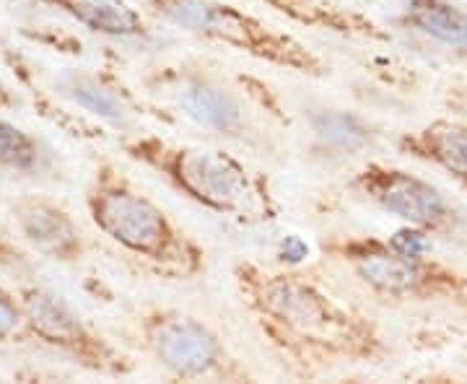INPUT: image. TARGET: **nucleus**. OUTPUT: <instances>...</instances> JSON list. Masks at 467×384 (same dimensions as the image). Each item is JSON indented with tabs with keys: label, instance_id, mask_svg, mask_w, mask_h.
I'll return each instance as SVG.
<instances>
[{
	"label": "nucleus",
	"instance_id": "obj_1",
	"mask_svg": "<svg viewBox=\"0 0 467 384\" xmlns=\"http://www.w3.org/2000/svg\"><path fill=\"white\" fill-rule=\"evenodd\" d=\"M232 278L254 327L296 374L384 364L392 356L389 337L374 319L335 299L296 267L239 260Z\"/></svg>",
	"mask_w": 467,
	"mask_h": 384
},
{
	"label": "nucleus",
	"instance_id": "obj_2",
	"mask_svg": "<svg viewBox=\"0 0 467 384\" xmlns=\"http://www.w3.org/2000/svg\"><path fill=\"white\" fill-rule=\"evenodd\" d=\"M119 150L140 167L156 171L182 198L221 218L244 226L273 223L281 205L263 171L223 149L180 143L159 133H130Z\"/></svg>",
	"mask_w": 467,
	"mask_h": 384
},
{
	"label": "nucleus",
	"instance_id": "obj_3",
	"mask_svg": "<svg viewBox=\"0 0 467 384\" xmlns=\"http://www.w3.org/2000/svg\"><path fill=\"white\" fill-rule=\"evenodd\" d=\"M86 213L94 229L122 252L171 281H192L208 267V252L167 211L104 159L86 184Z\"/></svg>",
	"mask_w": 467,
	"mask_h": 384
},
{
	"label": "nucleus",
	"instance_id": "obj_4",
	"mask_svg": "<svg viewBox=\"0 0 467 384\" xmlns=\"http://www.w3.org/2000/svg\"><path fill=\"white\" fill-rule=\"evenodd\" d=\"M143 84L201 130L236 143L252 146L260 138L254 112L285 125V115L265 84L244 76L229 78L195 60L156 67Z\"/></svg>",
	"mask_w": 467,
	"mask_h": 384
},
{
	"label": "nucleus",
	"instance_id": "obj_5",
	"mask_svg": "<svg viewBox=\"0 0 467 384\" xmlns=\"http://www.w3.org/2000/svg\"><path fill=\"white\" fill-rule=\"evenodd\" d=\"M150 16L177 26L211 45H223L270 67H281L304 78H327L330 63L265 18L254 16L229 0H140Z\"/></svg>",
	"mask_w": 467,
	"mask_h": 384
},
{
	"label": "nucleus",
	"instance_id": "obj_6",
	"mask_svg": "<svg viewBox=\"0 0 467 384\" xmlns=\"http://www.w3.org/2000/svg\"><path fill=\"white\" fill-rule=\"evenodd\" d=\"M322 252L348 267L374 296L400 304H447L467 315V273L431 254H408L371 234L333 236Z\"/></svg>",
	"mask_w": 467,
	"mask_h": 384
},
{
	"label": "nucleus",
	"instance_id": "obj_7",
	"mask_svg": "<svg viewBox=\"0 0 467 384\" xmlns=\"http://www.w3.org/2000/svg\"><path fill=\"white\" fill-rule=\"evenodd\" d=\"M140 348L182 382H254L244 361L201 317L153 304L135 319Z\"/></svg>",
	"mask_w": 467,
	"mask_h": 384
},
{
	"label": "nucleus",
	"instance_id": "obj_8",
	"mask_svg": "<svg viewBox=\"0 0 467 384\" xmlns=\"http://www.w3.org/2000/svg\"><path fill=\"white\" fill-rule=\"evenodd\" d=\"M16 291L26 315L32 346L57 353L97 377L122 379L133 374V358L94 325H88L84 315L76 312L60 294L34 281H21Z\"/></svg>",
	"mask_w": 467,
	"mask_h": 384
},
{
	"label": "nucleus",
	"instance_id": "obj_9",
	"mask_svg": "<svg viewBox=\"0 0 467 384\" xmlns=\"http://www.w3.org/2000/svg\"><path fill=\"white\" fill-rule=\"evenodd\" d=\"M348 187L371 202L384 216L398 218L405 226L423 229L434 239L457 242L467 232L462 211L431 180L410 169L368 161L348 180Z\"/></svg>",
	"mask_w": 467,
	"mask_h": 384
},
{
	"label": "nucleus",
	"instance_id": "obj_10",
	"mask_svg": "<svg viewBox=\"0 0 467 384\" xmlns=\"http://www.w3.org/2000/svg\"><path fill=\"white\" fill-rule=\"evenodd\" d=\"M5 208L29 252L57 265H84L91 242L66 202L45 192H21Z\"/></svg>",
	"mask_w": 467,
	"mask_h": 384
},
{
	"label": "nucleus",
	"instance_id": "obj_11",
	"mask_svg": "<svg viewBox=\"0 0 467 384\" xmlns=\"http://www.w3.org/2000/svg\"><path fill=\"white\" fill-rule=\"evenodd\" d=\"M52 97L66 99L70 107L81 109L84 118H91L128 133L135 125L133 94L119 84V78L109 70L94 67H67L52 78Z\"/></svg>",
	"mask_w": 467,
	"mask_h": 384
},
{
	"label": "nucleus",
	"instance_id": "obj_12",
	"mask_svg": "<svg viewBox=\"0 0 467 384\" xmlns=\"http://www.w3.org/2000/svg\"><path fill=\"white\" fill-rule=\"evenodd\" d=\"M402 156L439 169L467 192V119L436 118L398 135Z\"/></svg>",
	"mask_w": 467,
	"mask_h": 384
},
{
	"label": "nucleus",
	"instance_id": "obj_13",
	"mask_svg": "<svg viewBox=\"0 0 467 384\" xmlns=\"http://www.w3.org/2000/svg\"><path fill=\"white\" fill-rule=\"evenodd\" d=\"M260 3L304 29L333 34V36L361 42V45L392 42V34L387 32L379 21H374L361 11H353L348 5H340L335 0H260Z\"/></svg>",
	"mask_w": 467,
	"mask_h": 384
},
{
	"label": "nucleus",
	"instance_id": "obj_14",
	"mask_svg": "<svg viewBox=\"0 0 467 384\" xmlns=\"http://www.w3.org/2000/svg\"><path fill=\"white\" fill-rule=\"evenodd\" d=\"M109 39H149L150 24L125 0H32Z\"/></svg>",
	"mask_w": 467,
	"mask_h": 384
},
{
	"label": "nucleus",
	"instance_id": "obj_15",
	"mask_svg": "<svg viewBox=\"0 0 467 384\" xmlns=\"http://www.w3.org/2000/svg\"><path fill=\"white\" fill-rule=\"evenodd\" d=\"M395 24L434 45L467 55V8L457 0H405Z\"/></svg>",
	"mask_w": 467,
	"mask_h": 384
},
{
	"label": "nucleus",
	"instance_id": "obj_16",
	"mask_svg": "<svg viewBox=\"0 0 467 384\" xmlns=\"http://www.w3.org/2000/svg\"><path fill=\"white\" fill-rule=\"evenodd\" d=\"M315 149L325 156H356L374 143V128L350 109H319L309 118Z\"/></svg>",
	"mask_w": 467,
	"mask_h": 384
},
{
	"label": "nucleus",
	"instance_id": "obj_17",
	"mask_svg": "<svg viewBox=\"0 0 467 384\" xmlns=\"http://www.w3.org/2000/svg\"><path fill=\"white\" fill-rule=\"evenodd\" d=\"M0 171L14 177H47L55 171V156L42 138L0 118Z\"/></svg>",
	"mask_w": 467,
	"mask_h": 384
},
{
	"label": "nucleus",
	"instance_id": "obj_18",
	"mask_svg": "<svg viewBox=\"0 0 467 384\" xmlns=\"http://www.w3.org/2000/svg\"><path fill=\"white\" fill-rule=\"evenodd\" d=\"M0 346H32L18 291L0 284Z\"/></svg>",
	"mask_w": 467,
	"mask_h": 384
},
{
	"label": "nucleus",
	"instance_id": "obj_19",
	"mask_svg": "<svg viewBox=\"0 0 467 384\" xmlns=\"http://www.w3.org/2000/svg\"><path fill=\"white\" fill-rule=\"evenodd\" d=\"M0 270L14 275L18 281H29L36 273V265H34L29 250H24L16 239L5 234L3 226H0Z\"/></svg>",
	"mask_w": 467,
	"mask_h": 384
},
{
	"label": "nucleus",
	"instance_id": "obj_20",
	"mask_svg": "<svg viewBox=\"0 0 467 384\" xmlns=\"http://www.w3.org/2000/svg\"><path fill=\"white\" fill-rule=\"evenodd\" d=\"M387 242L395 250L408 252V254H431L434 250V236L426 234L423 229H416V226H405V223L395 234L387 236Z\"/></svg>",
	"mask_w": 467,
	"mask_h": 384
},
{
	"label": "nucleus",
	"instance_id": "obj_21",
	"mask_svg": "<svg viewBox=\"0 0 467 384\" xmlns=\"http://www.w3.org/2000/svg\"><path fill=\"white\" fill-rule=\"evenodd\" d=\"M278 257H281V263H285L288 267L299 265L304 257H309V244H306L299 234L284 236L281 244H278Z\"/></svg>",
	"mask_w": 467,
	"mask_h": 384
},
{
	"label": "nucleus",
	"instance_id": "obj_22",
	"mask_svg": "<svg viewBox=\"0 0 467 384\" xmlns=\"http://www.w3.org/2000/svg\"><path fill=\"white\" fill-rule=\"evenodd\" d=\"M18 107H21V97L0 78V109H18Z\"/></svg>",
	"mask_w": 467,
	"mask_h": 384
},
{
	"label": "nucleus",
	"instance_id": "obj_23",
	"mask_svg": "<svg viewBox=\"0 0 467 384\" xmlns=\"http://www.w3.org/2000/svg\"><path fill=\"white\" fill-rule=\"evenodd\" d=\"M447 104L460 109V115H467V86H454L447 94Z\"/></svg>",
	"mask_w": 467,
	"mask_h": 384
}]
</instances>
